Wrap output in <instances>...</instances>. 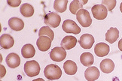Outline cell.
Masks as SVG:
<instances>
[{"label":"cell","instance_id":"obj_1","mask_svg":"<svg viewBox=\"0 0 122 81\" xmlns=\"http://www.w3.org/2000/svg\"><path fill=\"white\" fill-rule=\"evenodd\" d=\"M44 75L47 79L51 80H58L62 76V71L57 65L51 64L47 65L45 68Z\"/></svg>","mask_w":122,"mask_h":81},{"label":"cell","instance_id":"obj_2","mask_svg":"<svg viewBox=\"0 0 122 81\" xmlns=\"http://www.w3.org/2000/svg\"><path fill=\"white\" fill-rule=\"evenodd\" d=\"M24 72L30 77L39 75L40 73V65L35 60L28 61L24 65Z\"/></svg>","mask_w":122,"mask_h":81},{"label":"cell","instance_id":"obj_3","mask_svg":"<svg viewBox=\"0 0 122 81\" xmlns=\"http://www.w3.org/2000/svg\"><path fill=\"white\" fill-rule=\"evenodd\" d=\"M76 19L82 27H89L92 23V19L88 11L85 9H81L76 14Z\"/></svg>","mask_w":122,"mask_h":81},{"label":"cell","instance_id":"obj_4","mask_svg":"<svg viewBox=\"0 0 122 81\" xmlns=\"http://www.w3.org/2000/svg\"><path fill=\"white\" fill-rule=\"evenodd\" d=\"M93 16L98 20H105L108 15V10L103 5H95L91 8Z\"/></svg>","mask_w":122,"mask_h":81},{"label":"cell","instance_id":"obj_5","mask_svg":"<svg viewBox=\"0 0 122 81\" xmlns=\"http://www.w3.org/2000/svg\"><path fill=\"white\" fill-rule=\"evenodd\" d=\"M61 21V17L57 13L50 12L47 14L44 17V22L46 25L51 27L57 28L59 26Z\"/></svg>","mask_w":122,"mask_h":81},{"label":"cell","instance_id":"obj_6","mask_svg":"<svg viewBox=\"0 0 122 81\" xmlns=\"http://www.w3.org/2000/svg\"><path fill=\"white\" fill-rule=\"evenodd\" d=\"M51 59L54 62H62L66 57V51L62 47H56L51 50L50 53Z\"/></svg>","mask_w":122,"mask_h":81},{"label":"cell","instance_id":"obj_7","mask_svg":"<svg viewBox=\"0 0 122 81\" xmlns=\"http://www.w3.org/2000/svg\"><path fill=\"white\" fill-rule=\"evenodd\" d=\"M62 28L66 33L78 35L81 32V28L76 24V22L72 20H66L63 23Z\"/></svg>","mask_w":122,"mask_h":81},{"label":"cell","instance_id":"obj_8","mask_svg":"<svg viewBox=\"0 0 122 81\" xmlns=\"http://www.w3.org/2000/svg\"><path fill=\"white\" fill-rule=\"evenodd\" d=\"M51 40L48 36H40L36 41V45L38 49L41 52H45L50 49L51 46Z\"/></svg>","mask_w":122,"mask_h":81},{"label":"cell","instance_id":"obj_9","mask_svg":"<svg viewBox=\"0 0 122 81\" xmlns=\"http://www.w3.org/2000/svg\"><path fill=\"white\" fill-rule=\"evenodd\" d=\"M94 38L91 34H84L79 40V44L84 49H91L94 44Z\"/></svg>","mask_w":122,"mask_h":81},{"label":"cell","instance_id":"obj_10","mask_svg":"<svg viewBox=\"0 0 122 81\" xmlns=\"http://www.w3.org/2000/svg\"><path fill=\"white\" fill-rule=\"evenodd\" d=\"M100 71L97 67H89L84 71V77L87 81H95L100 77Z\"/></svg>","mask_w":122,"mask_h":81},{"label":"cell","instance_id":"obj_11","mask_svg":"<svg viewBox=\"0 0 122 81\" xmlns=\"http://www.w3.org/2000/svg\"><path fill=\"white\" fill-rule=\"evenodd\" d=\"M77 38L74 36L68 35L64 37L61 41V47H63L65 50H71L76 46Z\"/></svg>","mask_w":122,"mask_h":81},{"label":"cell","instance_id":"obj_12","mask_svg":"<svg viewBox=\"0 0 122 81\" xmlns=\"http://www.w3.org/2000/svg\"><path fill=\"white\" fill-rule=\"evenodd\" d=\"M15 44V40L8 34H3L0 37V46L3 49H10Z\"/></svg>","mask_w":122,"mask_h":81},{"label":"cell","instance_id":"obj_13","mask_svg":"<svg viewBox=\"0 0 122 81\" xmlns=\"http://www.w3.org/2000/svg\"><path fill=\"white\" fill-rule=\"evenodd\" d=\"M109 46L105 44V43H98L94 47L95 54L99 57H104L107 56L109 53Z\"/></svg>","mask_w":122,"mask_h":81},{"label":"cell","instance_id":"obj_14","mask_svg":"<svg viewBox=\"0 0 122 81\" xmlns=\"http://www.w3.org/2000/svg\"><path fill=\"white\" fill-rule=\"evenodd\" d=\"M6 63L11 68H16L20 65V58L17 54L11 53L6 57Z\"/></svg>","mask_w":122,"mask_h":81},{"label":"cell","instance_id":"obj_15","mask_svg":"<svg viewBox=\"0 0 122 81\" xmlns=\"http://www.w3.org/2000/svg\"><path fill=\"white\" fill-rule=\"evenodd\" d=\"M100 67L103 73L109 74L115 69V63L110 59H105L100 62Z\"/></svg>","mask_w":122,"mask_h":81},{"label":"cell","instance_id":"obj_16","mask_svg":"<svg viewBox=\"0 0 122 81\" xmlns=\"http://www.w3.org/2000/svg\"><path fill=\"white\" fill-rule=\"evenodd\" d=\"M8 26L11 29L15 31H20L24 27V23L20 18L17 17H12L9 19L8 20Z\"/></svg>","mask_w":122,"mask_h":81},{"label":"cell","instance_id":"obj_17","mask_svg":"<svg viewBox=\"0 0 122 81\" xmlns=\"http://www.w3.org/2000/svg\"><path fill=\"white\" fill-rule=\"evenodd\" d=\"M118 38H119V31L117 28L111 27L106 33V40L109 43H110V44L115 43Z\"/></svg>","mask_w":122,"mask_h":81},{"label":"cell","instance_id":"obj_18","mask_svg":"<svg viewBox=\"0 0 122 81\" xmlns=\"http://www.w3.org/2000/svg\"><path fill=\"white\" fill-rule=\"evenodd\" d=\"M63 69L65 73L68 75H74L76 74L78 70L77 65L75 62L72 60H67L63 64Z\"/></svg>","mask_w":122,"mask_h":81},{"label":"cell","instance_id":"obj_19","mask_svg":"<svg viewBox=\"0 0 122 81\" xmlns=\"http://www.w3.org/2000/svg\"><path fill=\"white\" fill-rule=\"evenodd\" d=\"M86 3H87V0H73L69 5L70 12L72 14H76L79 10L82 9L83 5Z\"/></svg>","mask_w":122,"mask_h":81},{"label":"cell","instance_id":"obj_20","mask_svg":"<svg viewBox=\"0 0 122 81\" xmlns=\"http://www.w3.org/2000/svg\"><path fill=\"white\" fill-rule=\"evenodd\" d=\"M21 54L25 59H29L33 57L36 54V50L34 47L30 44H26L22 47Z\"/></svg>","mask_w":122,"mask_h":81},{"label":"cell","instance_id":"obj_21","mask_svg":"<svg viewBox=\"0 0 122 81\" xmlns=\"http://www.w3.org/2000/svg\"><path fill=\"white\" fill-rule=\"evenodd\" d=\"M80 62L84 66L90 67L94 62V58L91 53H83L80 57Z\"/></svg>","mask_w":122,"mask_h":81},{"label":"cell","instance_id":"obj_22","mask_svg":"<svg viewBox=\"0 0 122 81\" xmlns=\"http://www.w3.org/2000/svg\"><path fill=\"white\" fill-rule=\"evenodd\" d=\"M20 11L23 17H30L33 15V14H34V8L30 4L24 3L20 6Z\"/></svg>","mask_w":122,"mask_h":81},{"label":"cell","instance_id":"obj_23","mask_svg":"<svg viewBox=\"0 0 122 81\" xmlns=\"http://www.w3.org/2000/svg\"><path fill=\"white\" fill-rule=\"evenodd\" d=\"M67 0H55L54 2V8L59 13H63L67 8Z\"/></svg>","mask_w":122,"mask_h":81},{"label":"cell","instance_id":"obj_24","mask_svg":"<svg viewBox=\"0 0 122 81\" xmlns=\"http://www.w3.org/2000/svg\"><path fill=\"white\" fill-rule=\"evenodd\" d=\"M39 37L40 36H48L52 41H53L54 38V32L51 29L50 27H48V26L41 27L39 29Z\"/></svg>","mask_w":122,"mask_h":81},{"label":"cell","instance_id":"obj_25","mask_svg":"<svg viewBox=\"0 0 122 81\" xmlns=\"http://www.w3.org/2000/svg\"><path fill=\"white\" fill-rule=\"evenodd\" d=\"M117 1L116 0H103L102 1V5H103L108 11H112L116 5Z\"/></svg>","mask_w":122,"mask_h":81},{"label":"cell","instance_id":"obj_26","mask_svg":"<svg viewBox=\"0 0 122 81\" xmlns=\"http://www.w3.org/2000/svg\"><path fill=\"white\" fill-rule=\"evenodd\" d=\"M7 3L11 7H17L20 5L21 0H17V1H11V0H8Z\"/></svg>","mask_w":122,"mask_h":81},{"label":"cell","instance_id":"obj_27","mask_svg":"<svg viewBox=\"0 0 122 81\" xmlns=\"http://www.w3.org/2000/svg\"><path fill=\"white\" fill-rule=\"evenodd\" d=\"M1 77H3L5 76V67L3 65H1Z\"/></svg>","mask_w":122,"mask_h":81},{"label":"cell","instance_id":"obj_28","mask_svg":"<svg viewBox=\"0 0 122 81\" xmlns=\"http://www.w3.org/2000/svg\"><path fill=\"white\" fill-rule=\"evenodd\" d=\"M118 49L121 50V51H122V38L119 41V42H118Z\"/></svg>","mask_w":122,"mask_h":81},{"label":"cell","instance_id":"obj_29","mask_svg":"<svg viewBox=\"0 0 122 81\" xmlns=\"http://www.w3.org/2000/svg\"><path fill=\"white\" fill-rule=\"evenodd\" d=\"M32 81H45L42 78H38V79H36V80H33Z\"/></svg>","mask_w":122,"mask_h":81},{"label":"cell","instance_id":"obj_30","mask_svg":"<svg viewBox=\"0 0 122 81\" xmlns=\"http://www.w3.org/2000/svg\"><path fill=\"white\" fill-rule=\"evenodd\" d=\"M120 10H121V12L122 13V2L120 5Z\"/></svg>","mask_w":122,"mask_h":81}]
</instances>
